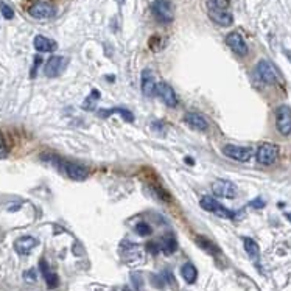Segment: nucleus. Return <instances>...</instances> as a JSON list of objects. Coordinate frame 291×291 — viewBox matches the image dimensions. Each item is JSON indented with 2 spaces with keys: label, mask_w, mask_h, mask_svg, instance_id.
<instances>
[{
  "label": "nucleus",
  "mask_w": 291,
  "mask_h": 291,
  "mask_svg": "<svg viewBox=\"0 0 291 291\" xmlns=\"http://www.w3.org/2000/svg\"><path fill=\"white\" fill-rule=\"evenodd\" d=\"M28 13H30V16H33L34 19H50L55 16V8L50 3L36 2L30 6Z\"/></svg>",
  "instance_id": "f8f14e48"
},
{
  "label": "nucleus",
  "mask_w": 291,
  "mask_h": 291,
  "mask_svg": "<svg viewBox=\"0 0 291 291\" xmlns=\"http://www.w3.org/2000/svg\"><path fill=\"white\" fill-rule=\"evenodd\" d=\"M119 2H120V3H123V2H125V0H119Z\"/></svg>",
  "instance_id": "c756f323"
},
{
  "label": "nucleus",
  "mask_w": 291,
  "mask_h": 291,
  "mask_svg": "<svg viewBox=\"0 0 291 291\" xmlns=\"http://www.w3.org/2000/svg\"><path fill=\"white\" fill-rule=\"evenodd\" d=\"M178 248V243H176V240H174V237L171 235H167V237H163L162 241H161V249L165 252V254H173L174 251H176Z\"/></svg>",
  "instance_id": "aec40b11"
},
{
  "label": "nucleus",
  "mask_w": 291,
  "mask_h": 291,
  "mask_svg": "<svg viewBox=\"0 0 291 291\" xmlns=\"http://www.w3.org/2000/svg\"><path fill=\"white\" fill-rule=\"evenodd\" d=\"M257 73H259V78L265 84H274L277 80V73H276L274 65L265 60L257 64Z\"/></svg>",
  "instance_id": "1a4fd4ad"
},
{
  "label": "nucleus",
  "mask_w": 291,
  "mask_h": 291,
  "mask_svg": "<svg viewBox=\"0 0 291 291\" xmlns=\"http://www.w3.org/2000/svg\"><path fill=\"white\" fill-rule=\"evenodd\" d=\"M243 245H245V249H246V252H248V256L251 257V259H254V260H257L259 259V245L256 243L254 240L252 238H243Z\"/></svg>",
  "instance_id": "412c9836"
},
{
  "label": "nucleus",
  "mask_w": 291,
  "mask_h": 291,
  "mask_svg": "<svg viewBox=\"0 0 291 291\" xmlns=\"http://www.w3.org/2000/svg\"><path fill=\"white\" fill-rule=\"evenodd\" d=\"M287 218H290V221H291V213H287Z\"/></svg>",
  "instance_id": "c85d7f7f"
},
{
  "label": "nucleus",
  "mask_w": 291,
  "mask_h": 291,
  "mask_svg": "<svg viewBox=\"0 0 291 291\" xmlns=\"http://www.w3.org/2000/svg\"><path fill=\"white\" fill-rule=\"evenodd\" d=\"M276 126L280 134L288 135L291 132V109L288 106H279L276 109Z\"/></svg>",
  "instance_id": "423d86ee"
},
{
  "label": "nucleus",
  "mask_w": 291,
  "mask_h": 291,
  "mask_svg": "<svg viewBox=\"0 0 291 291\" xmlns=\"http://www.w3.org/2000/svg\"><path fill=\"white\" fill-rule=\"evenodd\" d=\"M58 44L45 36H36L34 37V48L37 52H53L56 50Z\"/></svg>",
  "instance_id": "a211bd4d"
},
{
  "label": "nucleus",
  "mask_w": 291,
  "mask_h": 291,
  "mask_svg": "<svg viewBox=\"0 0 291 291\" xmlns=\"http://www.w3.org/2000/svg\"><path fill=\"white\" fill-rule=\"evenodd\" d=\"M249 206H251V207H256V209H261V207H265V201L261 199V198H257V199H254V201H251Z\"/></svg>",
  "instance_id": "cd10ccee"
},
{
  "label": "nucleus",
  "mask_w": 291,
  "mask_h": 291,
  "mask_svg": "<svg viewBox=\"0 0 291 291\" xmlns=\"http://www.w3.org/2000/svg\"><path fill=\"white\" fill-rule=\"evenodd\" d=\"M135 232H137L139 235L145 237V235H150L153 230H151L150 225H147V223H139V225L135 226Z\"/></svg>",
  "instance_id": "5701e85b"
},
{
  "label": "nucleus",
  "mask_w": 291,
  "mask_h": 291,
  "mask_svg": "<svg viewBox=\"0 0 291 291\" xmlns=\"http://www.w3.org/2000/svg\"><path fill=\"white\" fill-rule=\"evenodd\" d=\"M65 65H67V60L64 56H52L50 60L47 61L44 72L48 78H55V76H58L64 70Z\"/></svg>",
  "instance_id": "9b49d317"
},
{
  "label": "nucleus",
  "mask_w": 291,
  "mask_h": 291,
  "mask_svg": "<svg viewBox=\"0 0 291 291\" xmlns=\"http://www.w3.org/2000/svg\"><path fill=\"white\" fill-rule=\"evenodd\" d=\"M63 168L65 170L67 176L73 181H83L89 176V170L86 167L80 165V163H75V162H65L63 163Z\"/></svg>",
  "instance_id": "ddd939ff"
},
{
  "label": "nucleus",
  "mask_w": 291,
  "mask_h": 291,
  "mask_svg": "<svg viewBox=\"0 0 291 291\" xmlns=\"http://www.w3.org/2000/svg\"><path fill=\"white\" fill-rule=\"evenodd\" d=\"M229 0H207V11L210 19L221 27H229L234 17L229 13Z\"/></svg>",
  "instance_id": "f257e3e1"
},
{
  "label": "nucleus",
  "mask_w": 291,
  "mask_h": 291,
  "mask_svg": "<svg viewBox=\"0 0 291 291\" xmlns=\"http://www.w3.org/2000/svg\"><path fill=\"white\" fill-rule=\"evenodd\" d=\"M156 87L158 83L154 80V76L151 73V70H143L142 73V94L147 97H154L156 95Z\"/></svg>",
  "instance_id": "2eb2a0df"
},
{
  "label": "nucleus",
  "mask_w": 291,
  "mask_h": 291,
  "mask_svg": "<svg viewBox=\"0 0 291 291\" xmlns=\"http://www.w3.org/2000/svg\"><path fill=\"white\" fill-rule=\"evenodd\" d=\"M156 92L159 94L162 101L165 103L168 108H176V106H178V97H176V94H174L173 87L170 84H167L165 81L158 83Z\"/></svg>",
  "instance_id": "6e6552de"
},
{
  "label": "nucleus",
  "mask_w": 291,
  "mask_h": 291,
  "mask_svg": "<svg viewBox=\"0 0 291 291\" xmlns=\"http://www.w3.org/2000/svg\"><path fill=\"white\" fill-rule=\"evenodd\" d=\"M36 245H37L36 238H33V237H21V238L16 240L14 249H16L17 254L27 256V254H30V252L33 251V248H36Z\"/></svg>",
  "instance_id": "dca6fc26"
},
{
  "label": "nucleus",
  "mask_w": 291,
  "mask_h": 291,
  "mask_svg": "<svg viewBox=\"0 0 291 291\" xmlns=\"http://www.w3.org/2000/svg\"><path fill=\"white\" fill-rule=\"evenodd\" d=\"M151 9H153V14L156 16L159 22L168 24L173 21L174 13H173V5L170 0H154L151 5Z\"/></svg>",
  "instance_id": "7ed1b4c3"
},
{
  "label": "nucleus",
  "mask_w": 291,
  "mask_h": 291,
  "mask_svg": "<svg viewBox=\"0 0 291 291\" xmlns=\"http://www.w3.org/2000/svg\"><path fill=\"white\" fill-rule=\"evenodd\" d=\"M226 44L229 45V48L234 53H237L238 56H246L248 55V45L245 42V39L241 37L240 33L234 32V33H229L226 36Z\"/></svg>",
  "instance_id": "9d476101"
},
{
  "label": "nucleus",
  "mask_w": 291,
  "mask_h": 291,
  "mask_svg": "<svg viewBox=\"0 0 291 291\" xmlns=\"http://www.w3.org/2000/svg\"><path fill=\"white\" fill-rule=\"evenodd\" d=\"M0 11H2L3 17L5 19H13L14 17V11H13V8L11 6H8L6 3L3 2H0Z\"/></svg>",
  "instance_id": "b1692460"
},
{
  "label": "nucleus",
  "mask_w": 291,
  "mask_h": 291,
  "mask_svg": "<svg viewBox=\"0 0 291 291\" xmlns=\"http://www.w3.org/2000/svg\"><path fill=\"white\" fill-rule=\"evenodd\" d=\"M201 207L207 210V212H212V213H215V215L221 217V218H235V213L234 212H230L229 209H226L223 204H220V202L217 199H213L210 196H204L201 199Z\"/></svg>",
  "instance_id": "20e7f679"
},
{
  "label": "nucleus",
  "mask_w": 291,
  "mask_h": 291,
  "mask_svg": "<svg viewBox=\"0 0 291 291\" xmlns=\"http://www.w3.org/2000/svg\"><path fill=\"white\" fill-rule=\"evenodd\" d=\"M279 158V147L276 143L265 142L257 150V161L261 165H273Z\"/></svg>",
  "instance_id": "f03ea898"
},
{
  "label": "nucleus",
  "mask_w": 291,
  "mask_h": 291,
  "mask_svg": "<svg viewBox=\"0 0 291 291\" xmlns=\"http://www.w3.org/2000/svg\"><path fill=\"white\" fill-rule=\"evenodd\" d=\"M27 282H36V271L34 269H28L27 273L24 274Z\"/></svg>",
  "instance_id": "bb28decb"
},
{
  "label": "nucleus",
  "mask_w": 291,
  "mask_h": 291,
  "mask_svg": "<svg viewBox=\"0 0 291 291\" xmlns=\"http://www.w3.org/2000/svg\"><path fill=\"white\" fill-rule=\"evenodd\" d=\"M181 273H182V277L186 279L187 284H195V280H196V277H198V271H196L195 265L186 263V265L182 266Z\"/></svg>",
  "instance_id": "6ab92c4d"
},
{
  "label": "nucleus",
  "mask_w": 291,
  "mask_h": 291,
  "mask_svg": "<svg viewBox=\"0 0 291 291\" xmlns=\"http://www.w3.org/2000/svg\"><path fill=\"white\" fill-rule=\"evenodd\" d=\"M212 192L215 193L220 198H227V199H234L237 196V186L234 182L226 181V179H218L212 184Z\"/></svg>",
  "instance_id": "39448f33"
},
{
  "label": "nucleus",
  "mask_w": 291,
  "mask_h": 291,
  "mask_svg": "<svg viewBox=\"0 0 291 291\" xmlns=\"http://www.w3.org/2000/svg\"><path fill=\"white\" fill-rule=\"evenodd\" d=\"M39 268H41V273H42V276L45 279L48 288H56L58 284H60V279H58V276L53 273V271H50V268H48V263L44 259L39 261Z\"/></svg>",
  "instance_id": "f3484780"
},
{
  "label": "nucleus",
  "mask_w": 291,
  "mask_h": 291,
  "mask_svg": "<svg viewBox=\"0 0 291 291\" xmlns=\"http://www.w3.org/2000/svg\"><path fill=\"white\" fill-rule=\"evenodd\" d=\"M223 153L227 158L238 161V162H248L252 158V150L248 147H238V145H226L223 148Z\"/></svg>",
  "instance_id": "0eeeda50"
},
{
  "label": "nucleus",
  "mask_w": 291,
  "mask_h": 291,
  "mask_svg": "<svg viewBox=\"0 0 291 291\" xmlns=\"http://www.w3.org/2000/svg\"><path fill=\"white\" fill-rule=\"evenodd\" d=\"M6 156H8V148H6V145H5L3 135H2V132H0V159H5Z\"/></svg>",
  "instance_id": "a878e982"
},
{
  "label": "nucleus",
  "mask_w": 291,
  "mask_h": 291,
  "mask_svg": "<svg viewBox=\"0 0 291 291\" xmlns=\"http://www.w3.org/2000/svg\"><path fill=\"white\" fill-rule=\"evenodd\" d=\"M131 279H132V284H134V287H135V291H143V290H142V287H143V279H142L140 273H134V274L131 276Z\"/></svg>",
  "instance_id": "393cba45"
},
{
  "label": "nucleus",
  "mask_w": 291,
  "mask_h": 291,
  "mask_svg": "<svg viewBox=\"0 0 291 291\" xmlns=\"http://www.w3.org/2000/svg\"><path fill=\"white\" fill-rule=\"evenodd\" d=\"M114 112H120L123 117H125V120H128V122H132L134 120V117H132V114L129 112V111H126V109H122V108H114V109H111V111H103V112H100V115L101 117H106V115H111V114H114Z\"/></svg>",
  "instance_id": "4be33fe9"
},
{
  "label": "nucleus",
  "mask_w": 291,
  "mask_h": 291,
  "mask_svg": "<svg viewBox=\"0 0 291 291\" xmlns=\"http://www.w3.org/2000/svg\"><path fill=\"white\" fill-rule=\"evenodd\" d=\"M184 122H186L192 129H196V131H207L209 125H207V120L202 117L201 114H196V112H189L186 114V117H184Z\"/></svg>",
  "instance_id": "4468645a"
}]
</instances>
